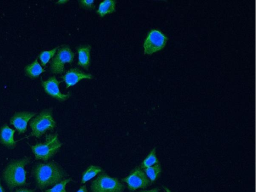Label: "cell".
Listing matches in <instances>:
<instances>
[{"mask_svg":"<svg viewBox=\"0 0 256 192\" xmlns=\"http://www.w3.org/2000/svg\"><path fill=\"white\" fill-rule=\"evenodd\" d=\"M62 145L56 134L47 135L44 142L31 146L30 148L36 159L46 161L58 152Z\"/></svg>","mask_w":256,"mask_h":192,"instance_id":"obj_3","label":"cell"},{"mask_svg":"<svg viewBox=\"0 0 256 192\" xmlns=\"http://www.w3.org/2000/svg\"><path fill=\"white\" fill-rule=\"evenodd\" d=\"M57 50L58 47H56L51 50H44L40 52L39 55V58L42 66H45L50 60L54 56Z\"/></svg>","mask_w":256,"mask_h":192,"instance_id":"obj_19","label":"cell"},{"mask_svg":"<svg viewBox=\"0 0 256 192\" xmlns=\"http://www.w3.org/2000/svg\"><path fill=\"white\" fill-rule=\"evenodd\" d=\"M24 70L27 76L30 78H36L45 70L36 58L32 63L27 65Z\"/></svg>","mask_w":256,"mask_h":192,"instance_id":"obj_14","label":"cell"},{"mask_svg":"<svg viewBox=\"0 0 256 192\" xmlns=\"http://www.w3.org/2000/svg\"><path fill=\"white\" fill-rule=\"evenodd\" d=\"M61 81H58L56 76H52L46 80L42 81V85L45 92L52 97L60 101H64L70 96L69 93L62 94L59 89V84Z\"/></svg>","mask_w":256,"mask_h":192,"instance_id":"obj_9","label":"cell"},{"mask_svg":"<svg viewBox=\"0 0 256 192\" xmlns=\"http://www.w3.org/2000/svg\"><path fill=\"white\" fill-rule=\"evenodd\" d=\"M160 191V188H153V189H152V190H140L138 192H159Z\"/></svg>","mask_w":256,"mask_h":192,"instance_id":"obj_23","label":"cell"},{"mask_svg":"<svg viewBox=\"0 0 256 192\" xmlns=\"http://www.w3.org/2000/svg\"><path fill=\"white\" fill-rule=\"evenodd\" d=\"M14 192H34V190L22 188L16 190Z\"/></svg>","mask_w":256,"mask_h":192,"instance_id":"obj_22","label":"cell"},{"mask_svg":"<svg viewBox=\"0 0 256 192\" xmlns=\"http://www.w3.org/2000/svg\"><path fill=\"white\" fill-rule=\"evenodd\" d=\"M56 124L52 110H44L30 122V126L32 130L30 136L40 138L46 131L53 130Z\"/></svg>","mask_w":256,"mask_h":192,"instance_id":"obj_4","label":"cell"},{"mask_svg":"<svg viewBox=\"0 0 256 192\" xmlns=\"http://www.w3.org/2000/svg\"><path fill=\"white\" fill-rule=\"evenodd\" d=\"M125 186L116 178L105 173L100 174L91 184V192H124Z\"/></svg>","mask_w":256,"mask_h":192,"instance_id":"obj_5","label":"cell"},{"mask_svg":"<svg viewBox=\"0 0 256 192\" xmlns=\"http://www.w3.org/2000/svg\"><path fill=\"white\" fill-rule=\"evenodd\" d=\"M76 192H88L86 186L85 185L81 186Z\"/></svg>","mask_w":256,"mask_h":192,"instance_id":"obj_24","label":"cell"},{"mask_svg":"<svg viewBox=\"0 0 256 192\" xmlns=\"http://www.w3.org/2000/svg\"><path fill=\"white\" fill-rule=\"evenodd\" d=\"M71 180V178H67L61 180L52 188L46 190L45 192H67L66 190V184Z\"/></svg>","mask_w":256,"mask_h":192,"instance_id":"obj_20","label":"cell"},{"mask_svg":"<svg viewBox=\"0 0 256 192\" xmlns=\"http://www.w3.org/2000/svg\"><path fill=\"white\" fill-rule=\"evenodd\" d=\"M94 1L93 0H82L80 1V4L82 8L88 9H92L94 8Z\"/></svg>","mask_w":256,"mask_h":192,"instance_id":"obj_21","label":"cell"},{"mask_svg":"<svg viewBox=\"0 0 256 192\" xmlns=\"http://www.w3.org/2000/svg\"><path fill=\"white\" fill-rule=\"evenodd\" d=\"M0 192H4V190L2 186L0 181Z\"/></svg>","mask_w":256,"mask_h":192,"instance_id":"obj_26","label":"cell"},{"mask_svg":"<svg viewBox=\"0 0 256 192\" xmlns=\"http://www.w3.org/2000/svg\"><path fill=\"white\" fill-rule=\"evenodd\" d=\"M33 175L37 186L43 190L61 181L65 174L56 164L50 162L36 164L33 170Z\"/></svg>","mask_w":256,"mask_h":192,"instance_id":"obj_1","label":"cell"},{"mask_svg":"<svg viewBox=\"0 0 256 192\" xmlns=\"http://www.w3.org/2000/svg\"><path fill=\"white\" fill-rule=\"evenodd\" d=\"M168 40L167 36L158 28H152L144 40V54H151L164 48Z\"/></svg>","mask_w":256,"mask_h":192,"instance_id":"obj_6","label":"cell"},{"mask_svg":"<svg viewBox=\"0 0 256 192\" xmlns=\"http://www.w3.org/2000/svg\"><path fill=\"white\" fill-rule=\"evenodd\" d=\"M68 2L67 0H60V1L58 2V3L60 4H63L64 2Z\"/></svg>","mask_w":256,"mask_h":192,"instance_id":"obj_27","label":"cell"},{"mask_svg":"<svg viewBox=\"0 0 256 192\" xmlns=\"http://www.w3.org/2000/svg\"><path fill=\"white\" fill-rule=\"evenodd\" d=\"M78 53V64L88 70L90 64L91 46L89 44L80 45L76 48Z\"/></svg>","mask_w":256,"mask_h":192,"instance_id":"obj_13","label":"cell"},{"mask_svg":"<svg viewBox=\"0 0 256 192\" xmlns=\"http://www.w3.org/2000/svg\"><path fill=\"white\" fill-rule=\"evenodd\" d=\"M116 2L112 0H105L102 2L96 11L99 16L102 17L106 14H111L115 11Z\"/></svg>","mask_w":256,"mask_h":192,"instance_id":"obj_15","label":"cell"},{"mask_svg":"<svg viewBox=\"0 0 256 192\" xmlns=\"http://www.w3.org/2000/svg\"><path fill=\"white\" fill-rule=\"evenodd\" d=\"M14 132L15 130L7 124L4 125L0 130V142L10 148H14L16 146L14 138Z\"/></svg>","mask_w":256,"mask_h":192,"instance_id":"obj_12","label":"cell"},{"mask_svg":"<svg viewBox=\"0 0 256 192\" xmlns=\"http://www.w3.org/2000/svg\"><path fill=\"white\" fill-rule=\"evenodd\" d=\"M158 163L156 157V148H152L140 164L141 168H145Z\"/></svg>","mask_w":256,"mask_h":192,"instance_id":"obj_18","label":"cell"},{"mask_svg":"<svg viewBox=\"0 0 256 192\" xmlns=\"http://www.w3.org/2000/svg\"><path fill=\"white\" fill-rule=\"evenodd\" d=\"M74 57V54L69 46H61L58 48L56 54L51 62L50 69L52 72L55 74L63 73L64 71V64L66 63H72Z\"/></svg>","mask_w":256,"mask_h":192,"instance_id":"obj_7","label":"cell"},{"mask_svg":"<svg viewBox=\"0 0 256 192\" xmlns=\"http://www.w3.org/2000/svg\"><path fill=\"white\" fill-rule=\"evenodd\" d=\"M102 171V169L99 166L93 165L90 166L82 173L81 183H86Z\"/></svg>","mask_w":256,"mask_h":192,"instance_id":"obj_17","label":"cell"},{"mask_svg":"<svg viewBox=\"0 0 256 192\" xmlns=\"http://www.w3.org/2000/svg\"><path fill=\"white\" fill-rule=\"evenodd\" d=\"M122 181L127 184L130 192L138 188H146L152 184L144 171L140 167L134 169L126 177L122 178Z\"/></svg>","mask_w":256,"mask_h":192,"instance_id":"obj_8","label":"cell"},{"mask_svg":"<svg viewBox=\"0 0 256 192\" xmlns=\"http://www.w3.org/2000/svg\"><path fill=\"white\" fill-rule=\"evenodd\" d=\"M144 171L151 183L156 181L162 172L161 165L158 163L151 166L144 168Z\"/></svg>","mask_w":256,"mask_h":192,"instance_id":"obj_16","label":"cell"},{"mask_svg":"<svg viewBox=\"0 0 256 192\" xmlns=\"http://www.w3.org/2000/svg\"><path fill=\"white\" fill-rule=\"evenodd\" d=\"M61 78L65 82L66 88H68L75 85L82 79H92L93 76L75 68L68 70Z\"/></svg>","mask_w":256,"mask_h":192,"instance_id":"obj_11","label":"cell"},{"mask_svg":"<svg viewBox=\"0 0 256 192\" xmlns=\"http://www.w3.org/2000/svg\"><path fill=\"white\" fill-rule=\"evenodd\" d=\"M162 187L166 192H171L170 190L168 188L164 186H163Z\"/></svg>","mask_w":256,"mask_h":192,"instance_id":"obj_25","label":"cell"},{"mask_svg":"<svg viewBox=\"0 0 256 192\" xmlns=\"http://www.w3.org/2000/svg\"><path fill=\"white\" fill-rule=\"evenodd\" d=\"M36 113L30 112H20L14 114L10 120L12 124L19 134L24 133L27 128L29 120L34 117Z\"/></svg>","mask_w":256,"mask_h":192,"instance_id":"obj_10","label":"cell"},{"mask_svg":"<svg viewBox=\"0 0 256 192\" xmlns=\"http://www.w3.org/2000/svg\"><path fill=\"white\" fill-rule=\"evenodd\" d=\"M28 158L12 161L5 168L2 174L3 178L8 187L12 190L16 187L26 184L25 166L30 162Z\"/></svg>","mask_w":256,"mask_h":192,"instance_id":"obj_2","label":"cell"}]
</instances>
